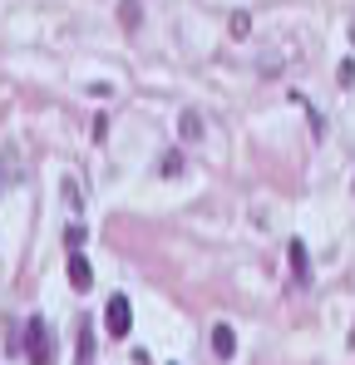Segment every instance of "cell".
Listing matches in <instances>:
<instances>
[{
  "mask_svg": "<svg viewBox=\"0 0 355 365\" xmlns=\"http://www.w3.org/2000/svg\"><path fill=\"white\" fill-rule=\"evenodd\" d=\"M128 326H133L128 297H109V306H104V331H109V336H128Z\"/></svg>",
  "mask_w": 355,
  "mask_h": 365,
  "instance_id": "6da1fadb",
  "label": "cell"
},
{
  "mask_svg": "<svg viewBox=\"0 0 355 365\" xmlns=\"http://www.w3.org/2000/svg\"><path fill=\"white\" fill-rule=\"evenodd\" d=\"M25 351H30L35 361H45V356H50V336H45V321H30V326H25Z\"/></svg>",
  "mask_w": 355,
  "mask_h": 365,
  "instance_id": "7a4b0ae2",
  "label": "cell"
},
{
  "mask_svg": "<svg viewBox=\"0 0 355 365\" xmlns=\"http://www.w3.org/2000/svg\"><path fill=\"white\" fill-rule=\"evenodd\" d=\"M69 282H74V287H79V292H84V287H89V282H94V272H89V257H79V252H74V257H69Z\"/></svg>",
  "mask_w": 355,
  "mask_h": 365,
  "instance_id": "3957f363",
  "label": "cell"
},
{
  "mask_svg": "<svg viewBox=\"0 0 355 365\" xmlns=\"http://www.w3.org/2000/svg\"><path fill=\"white\" fill-rule=\"evenodd\" d=\"M74 356H79V361H94V321H89V316L79 321V346H74Z\"/></svg>",
  "mask_w": 355,
  "mask_h": 365,
  "instance_id": "277c9868",
  "label": "cell"
},
{
  "mask_svg": "<svg viewBox=\"0 0 355 365\" xmlns=\"http://www.w3.org/2000/svg\"><path fill=\"white\" fill-rule=\"evenodd\" d=\"M212 351H217L222 361H227V356L237 351V336H232V326H212Z\"/></svg>",
  "mask_w": 355,
  "mask_h": 365,
  "instance_id": "5b68a950",
  "label": "cell"
},
{
  "mask_svg": "<svg viewBox=\"0 0 355 365\" xmlns=\"http://www.w3.org/2000/svg\"><path fill=\"white\" fill-rule=\"evenodd\" d=\"M138 20H143L138 0H118V25H123V30H138Z\"/></svg>",
  "mask_w": 355,
  "mask_h": 365,
  "instance_id": "8992f818",
  "label": "cell"
},
{
  "mask_svg": "<svg viewBox=\"0 0 355 365\" xmlns=\"http://www.w3.org/2000/svg\"><path fill=\"white\" fill-rule=\"evenodd\" d=\"M287 267H292V277H296V282H306V247H301V242L287 247Z\"/></svg>",
  "mask_w": 355,
  "mask_h": 365,
  "instance_id": "52a82bcc",
  "label": "cell"
},
{
  "mask_svg": "<svg viewBox=\"0 0 355 365\" xmlns=\"http://www.w3.org/2000/svg\"><path fill=\"white\" fill-rule=\"evenodd\" d=\"M178 128H182V138H202V114H197V109H182Z\"/></svg>",
  "mask_w": 355,
  "mask_h": 365,
  "instance_id": "ba28073f",
  "label": "cell"
},
{
  "mask_svg": "<svg viewBox=\"0 0 355 365\" xmlns=\"http://www.w3.org/2000/svg\"><path fill=\"white\" fill-rule=\"evenodd\" d=\"M158 173H163V178H178V173H182V153H178V148H168V153L158 158Z\"/></svg>",
  "mask_w": 355,
  "mask_h": 365,
  "instance_id": "9c48e42d",
  "label": "cell"
},
{
  "mask_svg": "<svg viewBox=\"0 0 355 365\" xmlns=\"http://www.w3.org/2000/svg\"><path fill=\"white\" fill-rule=\"evenodd\" d=\"M227 30H232L237 40H247V35H252V15H247V10H232V25H227Z\"/></svg>",
  "mask_w": 355,
  "mask_h": 365,
  "instance_id": "30bf717a",
  "label": "cell"
},
{
  "mask_svg": "<svg viewBox=\"0 0 355 365\" xmlns=\"http://www.w3.org/2000/svg\"><path fill=\"white\" fill-rule=\"evenodd\" d=\"M351 40H355V25H351Z\"/></svg>",
  "mask_w": 355,
  "mask_h": 365,
  "instance_id": "8fae6325",
  "label": "cell"
},
{
  "mask_svg": "<svg viewBox=\"0 0 355 365\" xmlns=\"http://www.w3.org/2000/svg\"><path fill=\"white\" fill-rule=\"evenodd\" d=\"M351 346H355V331H351Z\"/></svg>",
  "mask_w": 355,
  "mask_h": 365,
  "instance_id": "7c38bea8",
  "label": "cell"
}]
</instances>
